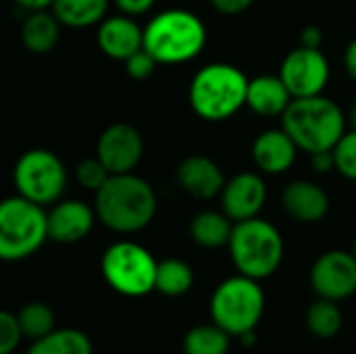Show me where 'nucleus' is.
Listing matches in <instances>:
<instances>
[{"instance_id": "f257e3e1", "label": "nucleus", "mask_w": 356, "mask_h": 354, "mask_svg": "<svg viewBox=\"0 0 356 354\" xmlns=\"http://www.w3.org/2000/svg\"><path fill=\"white\" fill-rule=\"evenodd\" d=\"M94 209L98 219L117 234H136L148 227L156 215V194L152 186L131 173L111 175L96 192Z\"/></svg>"}, {"instance_id": "f03ea898", "label": "nucleus", "mask_w": 356, "mask_h": 354, "mask_svg": "<svg viewBox=\"0 0 356 354\" xmlns=\"http://www.w3.org/2000/svg\"><path fill=\"white\" fill-rule=\"evenodd\" d=\"M282 127L292 136L298 148L309 154L334 150L348 131L342 108L323 94L294 98L282 115Z\"/></svg>"}, {"instance_id": "7ed1b4c3", "label": "nucleus", "mask_w": 356, "mask_h": 354, "mask_svg": "<svg viewBox=\"0 0 356 354\" xmlns=\"http://www.w3.org/2000/svg\"><path fill=\"white\" fill-rule=\"evenodd\" d=\"M250 79L229 63L202 67L190 83V106L204 121H225L246 106Z\"/></svg>"}, {"instance_id": "20e7f679", "label": "nucleus", "mask_w": 356, "mask_h": 354, "mask_svg": "<svg viewBox=\"0 0 356 354\" xmlns=\"http://www.w3.org/2000/svg\"><path fill=\"white\" fill-rule=\"evenodd\" d=\"M207 44L204 23L186 8L154 15L144 27V48L159 65H179L196 58Z\"/></svg>"}, {"instance_id": "39448f33", "label": "nucleus", "mask_w": 356, "mask_h": 354, "mask_svg": "<svg viewBox=\"0 0 356 354\" xmlns=\"http://www.w3.org/2000/svg\"><path fill=\"white\" fill-rule=\"evenodd\" d=\"M227 248L238 273L259 282L271 277L284 261V238L280 230L261 217L234 223Z\"/></svg>"}, {"instance_id": "423d86ee", "label": "nucleus", "mask_w": 356, "mask_h": 354, "mask_svg": "<svg viewBox=\"0 0 356 354\" xmlns=\"http://www.w3.org/2000/svg\"><path fill=\"white\" fill-rule=\"evenodd\" d=\"M211 319L229 336L254 332L265 313V294L259 280L238 273L221 282L211 296Z\"/></svg>"}, {"instance_id": "0eeeda50", "label": "nucleus", "mask_w": 356, "mask_h": 354, "mask_svg": "<svg viewBox=\"0 0 356 354\" xmlns=\"http://www.w3.org/2000/svg\"><path fill=\"white\" fill-rule=\"evenodd\" d=\"M48 238V213L42 204L19 194L0 204V259L23 261L38 252Z\"/></svg>"}, {"instance_id": "6e6552de", "label": "nucleus", "mask_w": 356, "mask_h": 354, "mask_svg": "<svg viewBox=\"0 0 356 354\" xmlns=\"http://www.w3.org/2000/svg\"><path fill=\"white\" fill-rule=\"evenodd\" d=\"M156 267L159 261L150 250L129 240L111 244L100 259V271L106 284L129 298H140L154 290Z\"/></svg>"}, {"instance_id": "1a4fd4ad", "label": "nucleus", "mask_w": 356, "mask_h": 354, "mask_svg": "<svg viewBox=\"0 0 356 354\" xmlns=\"http://www.w3.org/2000/svg\"><path fill=\"white\" fill-rule=\"evenodd\" d=\"M13 182L19 196L46 207L60 200L67 188V169L54 152L33 148L15 163Z\"/></svg>"}, {"instance_id": "9d476101", "label": "nucleus", "mask_w": 356, "mask_h": 354, "mask_svg": "<svg viewBox=\"0 0 356 354\" xmlns=\"http://www.w3.org/2000/svg\"><path fill=\"white\" fill-rule=\"evenodd\" d=\"M280 77L294 98L321 96L330 81V63L321 48L298 46L284 58Z\"/></svg>"}, {"instance_id": "9b49d317", "label": "nucleus", "mask_w": 356, "mask_h": 354, "mask_svg": "<svg viewBox=\"0 0 356 354\" xmlns=\"http://www.w3.org/2000/svg\"><path fill=\"white\" fill-rule=\"evenodd\" d=\"M309 280L319 298L340 303L356 292V257L346 250H330L313 263Z\"/></svg>"}, {"instance_id": "f8f14e48", "label": "nucleus", "mask_w": 356, "mask_h": 354, "mask_svg": "<svg viewBox=\"0 0 356 354\" xmlns=\"http://www.w3.org/2000/svg\"><path fill=\"white\" fill-rule=\"evenodd\" d=\"M144 154V140L140 131L127 123L108 125L96 144V156L113 173H131Z\"/></svg>"}, {"instance_id": "ddd939ff", "label": "nucleus", "mask_w": 356, "mask_h": 354, "mask_svg": "<svg viewBox=\"0 0 356 354\" xmlns=\"http://www.w3.org/2000/svg\"><path fill=\"white\" fill-rule=\"evenodd\" d=\"M265 200H267V186L261 175L250 171L238 173L232 179H227L221 192L223 213L234 223L259 217L261 209L265 207Z\"/></svg>"}, {"instance_id": "4468645a", "label": "nucleus", "mask_w": 356, "mask_h": 354, "mask_svg": "<svg viewBox=\"0 0 356 354\" xmlns=\"http://www.w3.org/2000/svg\"><path fill=\"white\" fill-rule=\"evenodd\" d=\"M96 217V209L81 200H58L48 213V236L58 244H75L88 238Z\"/></svg>"}, {"instance_id": "2eb2a0df", "label": "nucleus", "mask_w": 356, "mask_h": 354, "mask_svg": "<svg viewBox=\"0 0 356 354\" xmlns=\"http://www.w3.org/2000/svg\"><path fill=\"white\" fill-rule=\"evenodd\" d=\"M98 46L108 58L125 63L144 48V29L129 15L108 17L98 27Z\"/></svg>"}, {"instance_id": "dca6fc26", "label": "nucleus", "mask_w": 356, "mask_h": 354, "mask_svg": "<svg viewBox=\"0 0 356 354\" xmlns=\"http://www.w3.org/2000/svg\"><path fill=\"white\" fill-rule=\"evenodd\" d=\"M298 150H300L298 144L292 140V136L284 127L267 129L259 134L252 144V161L261 173L282 175L294 165Z\"/></svg>"}, {"instance_id": "f3484780", "label": "nucleus", "mask_w": 356, "mask_h": 354, "mask_svg": "<svg viewBox=\"0 0 356 354\" xmlns=\"http://www.w3.org/2000/svg\"><path fill=\"white\" fill-rule=\"evenodd\" d=\"M177 182L179 186L194 198L211 200L225 188V175L221 167L202 154L186 156L177 167Z\"/></svg>"}, {"instance_id": "a211bd4d", "label": "nucleus", "mask_w": 356, "mask_h": 354, "mask_svg": "<svg viewBox=\"0 0 356 354\" xmlns=\"http://www.w3.org/2000/svg\"><path fill=\"white\" fill-rule=\"evenodd\" d=\"M282 207L300 223H317L330 213V196L309 179H296L282 192Z\"/></svg>"}, {"instance_id": "6ab92c4d", "label": "nucleus", "mask_w": 356, "mask_h": 354, "mask_svg": "<svg viewBox=\"0 0 356 354\" xmlns=\"http://www.w3.org/2000/svg\"><path fill=\"white\" fill-rule=\"evenodd\" d=\"M294 96L280 75H259L248 83L246 106L261 117H282Z\"/></svg>"}, {"instance_id": "aec40b11", "label": "nucleus", "mask_w": 356, "mask_h": 354, "mask_svg": "<svg viewBox=\"0 0 356 354\" xmlns=\"http://www.w3.org/2000/svg\"><path fill=\"white\" fill-rule=\"evenodd\" d=\"M60 25L52 10H29L21 25L23 46L33 54H48L60 38Z\"/></svg>"}, {"instance_id": "412c9836", "label": "nucleus", "mask_w": 356, "mask_h": 354, "mask_svg": "<svg viewBox=\"0 0 356 354\" xmlns=\"http://www.w3.org/2000/svg\"><path fill=\"white\" fill-rule=\"evenodd\" d=\"M232 232H234V221L225 213H217V211H202L190 223V236L202 248L229 246Z\"/></svg>"}, {"instance_id": "4be33fe9", "label": "nucleus", "mask_w": 356, "mask_h": 354, "mask_svg": "<svg viewBox=\"0 0 356 354\" xmlns=\"http://www.w3.org/2000/svg\"><path fill=\"white\" fill-rule=\"evenodd\" d=\"M52 13L67 27H90L104 19L108 0H54Z\"/></svg>"}, {"instance_id": "5701e85b", "label": "nucleus", "mask_w": 356, "mask_h": 354, "mask_svg": "<svg viewBox=\"0 0 356 354\" xmlns=\"http://www.w3.org/2000/svg\"><path fill=\"white\" fill-rule=\"evenodd\" d=\"M27 354H94L90 338L73 328L54 330L48 336L35 340Z\"/></svg>"}, {"instance_id": "b1692460", "label": "nucleus", "mask_w": 356, "mask_h": 354, "mask_svg": "<svg viewBox=\"0 0 356 354\" xmlns=\"http://www.w3.org/2000/svg\"><path fill=\"white\" fill-rule=\"evenodd\" d=\"M194 284V273L190 269V265L181 259H165L159 261L156 267V284L154 290L161 292L163 296H184L190 292Z\"/></svg>"}, {"instance_id": "393cba45", "label": "nucleus", "mask_w": 356, "mask_h": 354, "mask_svg": "<svg viewBox=\"0 0 356 354\" xmlns=\"http://www.w3.org/2000/svg\"><path fill=\"white\" fill-rule=\"evenodd\" d=\"M232 338L217 323L196 325L184 336V354H227Z\"/></svg>"}, {"instance_id": "a878e982", "label": "nucleus", "mask_w": 356, "mask_h": 354, "mask_svg": "<svg viewBox=\"0 0 356 354\" xmlns=\"http://www.w3.org/2000/svg\"><path fill=\"white\" fill-rule=\"evenodd\" d=\"M342 323H344V319H342V313H340L336 300L319 298L307 311V328L317 338L327 340V338L338 336L342 330Z\"/></svg>"}, {"instance_id": "bb28decb", "label": "nucleus", "mask_w": 356, "mask_h": 354, "mask_svg": "<svg viewBox=\"0 0 356 354\" xmlns=\"http://www.w3.org/2000/svg\"><path fill=\"white\" fill-rule=\"evenodd\" d=\"M17 319L21 323V330H23V338L35 342L44 336H48L50 332L56 330V317H54V311L44 305V303H29L25 305L19 313H17Z\"/></svg>"}, {"instance_id": "cd10ccee", "label": "nucleus", "mask_w": 356, "mask_h": 354, "mask_svg": "<svg viewBox=\"0 0 356 354\" xmlns=\"http://www.w3.org/2000/svg\"><path fill=\"white\" fill-rule=\"evenodd\" d=\"M113 173L102 165V161L96 156V159H86L77 165L75 169V177H77V184L90 192H98L111 177Z\"/></svg>"}, {"instance_id": "c85d7f7f", "label": "nucleus", "mask_w": 356, "mask_h": 354, "mask_svg": "<svg viewBox=\"0 0 356 354\" xmlns=\"http://www.w3.org/2000/svg\"><path fill=\"white\" fill-rule=\"evenodd\" d=\"M336 171H340L346 179L356 182V129H348L342 140L334 148Z\"/></svg>"}, {"instance_id": "c756f323", "label": "nucleus", "mask_w": 356, "mask_h": 354, "mask_svg": "<svg viewBox=\"0 0 356 354\" xmlns=\"http://www.w3.org/2000/svg\"><path fill=\"white\" fill-rule=\"evenodd\" d=\"M23 338L21 323L10 311H0V354H13Z\"/></svg>"}, {"instance_id": "7c9ffc66", "label": "nucleus", "mask_w": 356, "mask_h": 354, "mask_svg": "<svg viewBox=\"0 0 356 354\" xmlns=\"http://www.w3.org/2000/svg\"><path fill=\"white\" fill-rule=\"evenodd\" d=\"M156 65H159V61L146 48H142L125 61V73L131 79H146L154 73Z\"/></svg>"}, {"instance_id": "2f4dec72", "label": "nucleus", "mask_w": 356, "mask_h": 354, "mask_svg": "<svg viewBox=\"0 0 356 354\" xmlns=\"http://www.w3.org/2000/svg\"><path fill=\"white\" fill-rule=\"evenodd\" d=\"M209 2L221 15H240L246 8H250L254 0H209Z\"/></svg>"}, {"instance_id": "473e14b6", "label": "nucleus", "mask_w": 356, "mask_h": 354, "mask_svg": "<svg viewBox=\"0 0 356 354\" xmlns=\"http://www.w3.org/2000/svg\"><path fill=\"white\" fill-rule=\"evenodd\" d=\"M113 2L119 6V10H121L123 15L136 17V15H144V13H148V10L154 6V2H156V0H113Z\"/></svg>"}, {"instance_id": "72a5a7b5", "label": "nucleus", "mask_w": 356, "mask_h": 354, "mask_svg": "<svg viewBox=\"0 0 356 354\" xmlns=\"http://www.w3.org/2000/svg\"><path fill=\"white\" fill-rule=\"evenodd\" d=\"M311 165L317 173H330L332 169H336V156L334 150H323V152H315L311 154Z\"/></svg>"}, {"instance_id": "f704fd0d", "label": "nucleus", "mask_w": 356, "mask_h": 354, "mask_svg": "<svg viewBox=\"0 0 356 354\" xmlns=\"http://www.w3.org/2000/svg\"><path fill=\"white\" fill-rule=\"evenodd\" d=\"M298 42H300V46H305V48H321V44H323V31H321L317 25H307V27L300 31Z\"/></svg>"}, {"instance_id": "c9c22d12", "label": "nucleus", "mask_w": 356, "mask_h": 354, "mask_svg": "<svg viewBox=\"0 0 356 354\" xmlns=\"http://www.w3.org/2000/svg\"><path fill=\"white\" fill-rule=\"evenodd\" d=\"M344 67H346L348 75L356 81V38L346 46V52H344Z\"/></svg>"}, {"instance_id": "e433bc0d", "label": "nucleus", "mask_w": 356, "mask_h": 354, "mask_svg": "<svg viewBox=\"0 0 356 354\" xmlns=\"http://www.w3.org/2000/svg\"><path fill=\"white\" fill-rule=\"evenodd\" d=\"M19 6L27 8V10H44L48 6H52L54 0H15Z\"/></svg>"}, {"instance_id": "4c0bfd02", "label": "nucleus", "mask_w": 356, "mask_h": 354, "mask_svg": "<svg viewBox=\"0 0 356 354\" xmlns=\"http://www.w3.org/2000/svg\"><path fill=\"white\" fill-rule=\"evenodd\" d=\"M350 129H356V102L355 106L350 108Z\"/></svg>"}, {"instance_id": "58836bf2", "label": "nucleus", "mask_w": 356, "mask_h": 354, "mask_svg": "<svg viewBox=\"0 0 356 354\" xmlns=\"http://www.w3.org/2000/svg\"><path fill=\"white\" fill-rule=\"evenodd\" d=\"M353 255L356 257V240H355V246H353Z\"/></svg>"}]
</instances>
